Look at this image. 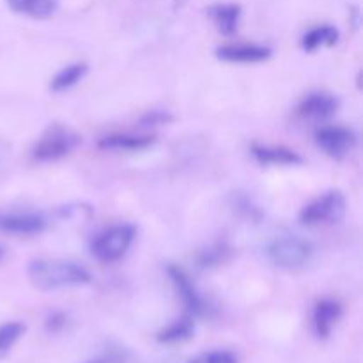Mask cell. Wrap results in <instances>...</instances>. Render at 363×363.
Instances as JSON below:
<instances>
[{
  "label": "cell",
  "instance_id": "16",
  "mask_svg": "<svg viewBox=\"0 0 363 363\" xmlns=\"http://www.w3.org/2000/svg\"><path fill=\"white\" fill-rule=\"evenodd\" d=\"M60 0H7V6L18 14H25L34 20H46L59 9Z\"/></svg>",
  "mask_w": 363,
  "mask_h": 363
},
{
  "label": "cell",
  "instance_id": "5",
  "mask_svg": "<svg viewBox=\"0 0 363 363\" xmlns=\"http://www.w3.org/2000/svg\"><path fill=\"white\" fill-rule=\"evenodd\" d=\"M314 248L300 236H279L266 247L269 262L282 269H300L311 262Z\"/></svg>",
  "mask_w": 363,
  "mask_h": 363
},
{
  "label": "cell",
  "instance_id": "1",
  "mask_svg": "<svg viewBox=\"0 0 363 363\" xmlns=\"http://www.w3.org/2000/svg\"><path fill=\"white\" fill-rule=\"evenodd\" d=\"M28 280L39 291H59L87 286L92 280L89 269L64 259H35L27 268Z\"/></svg>",
  "mask_w": 363,
  "mask_h": 363
},
{
  "label": "cell",
  "instance_id": "7",
  "mask_svg": "<svg viewBox=\"0 0 363 363\" xmlns=\"http://www.w3.org/2000/svg\"><path fill=\"white\" fill-rule=\"evenodd\" d=\"M167 273H169L170 282L176 287V293L179 294L181 301H183L186 314L191 315V318L204 315L208 312V305H206V300L199 293L197 287H195L191 277L183 268H179L176 264H169Z\"/></svg>",
  "mask_w": 363,
  "mask_h": 363
},
{
  "label": "cell",
  "instance_id": "18",
  "mask_svg": "<svg viewBox=\"0 0 363 363\" xmlns=\"http://www.w3.org/2000/svg\"><path fill=\"white\" fill-rule=\"evenodd\" d=\"M195 318L184 314L183 318L177 319V321L170 323L169 326H165L163 330H160L158 335H156V340L160 344H179L184 342V340L190 339L195 332Z\"/></svg>",
  "mask_w": 363,
  "mask_h": 363
},
{
  "label": "cell",
  "instance_id": "20",
  "mask_svg": "<svg viewBox=\"0 0 363 363\" xmlns=\"http://www.w3.org/2000/svg\"><path fill=\"white\" fill-rule=\"evenodd\" d=\"M229 254L230 248L225 243H215L199 254V266L201 268H215V266H220L222 262H225Z\"/></svg>",
  "mask_w": 363,
  "mask_h": 363
},
{
  "label": "cell",
  "instance_id": "3",
  "mask_svg": "<svg viewBox=\"0 0 363 363\" xmlns=\"http://www.w3.org/2000/svg\"><path fill=\"white\" fill-rule=\"evenodd\" d=\"M135 236H137V229L131 223H121V225L110 227V229L103 230L92 240V257L98 259L99 262H105V264L121 261L130 252Z\"/></svg>",
  "mask_w": 363,
  "mask_h": 363
},
{
  "label": "cell",
  "instance_id": "8",
  "mask_svg": "<svg viewBox=\"0 0 363 363\" xmlns=\"http://www.w3.org/2000/svg\"><path fill=\"white\" fill-rule=\"evenodd\" d=\"M216 59L230 64H259L272 57V48L254 43H236V45H222L215 50Z\"/></svg>",
  "mask_w": 363,
  "mask_h": 363
},
{
  "label": "cell",
  "instance_id": "2",
  "mask_svg": "<svg viewBox=\"0 0 363 363\" xmlns=\"http://www.w3.org/2000/svg\"><path fill=\"white\" fill-rule=\"evenodd\" d=\"M80 144L82 137L77 131L64 124H52L32 147V158L39 163L59 162L77 151Z\"/></svg>",
  "mask_w": 363,
  "mask_h": 363
},
{
  "label": "cell",
  "instance_id": "22",
  "mask_svg": "<svg viewBox=\"0 0 363 363\" xmlns=\"http://www.w3.org/2000/svg\"><path fill=\"white\" fill-rule=\"evenodd\" d=\"M172 121V116L169 112H163V110H151L145 116H142L140 119V126L147 128V126H162V124H169Z\"/></svg>",
  "mask_w": 363,
  "mask_h": 363
},
{
  "label": "cell",
  "instance_id": "21",
  "mask_svg": "<svg viewBox=\"0 0 363 363\" xmlns=\"http://www.w3.org/2000/svg\"><path fill=\"white\" fill-rule=\"evenodd\" d=\"M188 363H238V357L230 351L213 350L197 354L191 360H188Z\"/></svg>",
  "mask_w": 363,
  "mask_h": 363
},
{
  "label": "cell",
  "instance_id": "10",
  "mask_svg": "<svg viewBox=\"0 0 363 363\" xmlns=\"http://www.w3.org/2000/svg\"><path fill=\"white\" fill-rule=\"evenodd\" d=\"M342 318V305L332 298H323L315 303L312 312V328L319 340H326L333 332V326Z\"/></svg>",
  "mask_w": 363,
  "mask_h": 363
},
{
  "label": "cell",
  "instance_id": "11",
  "mask_svg": "<svg viewBox=\"0 0 363 363\" xmlns=\"http://www.w3.org/2000/svg\"><path fill=\"white\" fill-rule=\"evenodd\" d=\"M46 229V220L35 213H9L0 215V230L16 236H35Z\"/></svg>",
  "mask_w": 363,
  "mask_h": 363
},
{
  "label": "cell",
  "instance_id": "25",
  "mask_svg": "<svg viewBox=\"0 0 363 363\" xmlns=\"http://www.w3.org/2000/svg\"><path fill=\"white\" fill-rule=\"evenodd\" d=\"M2 254H4V250H2V247H0V257H2Z\"/></svg>",
  "mask_w": 363,
  "mask_h": 363
},
{
  "label": "cell",
  "instance_id": "17",
  "mask_svg": "<svg viewBox=\"0 0 363 363\" xmlns=\"http://www.w3.org/2000/svg\"><path fill=\"white\" fill-rule=\"evenodd\" d=\"M89 66L85 62H71L67 66H64L62 69H59L55 73V77L50 82V89L52 92H64L67 89L74 87L77 84H80L82 80L87 74Z\"/></svg>",
  "mask_w": 363,
  "mask_h": 363
},
{
  "label": "cell",
  "instance_id": "19",
  "mask_svg": "<svg viewBox=\"0 0 363 363\" xmlns=\"http://www.w3.org/2000/svg\"><path fill=\"white\" fill-rule=\"evenodd\" d=\"M27 332V326L20 321H7L0 325V360L6 358L14 347V344Z\"/></svg>",
  "mask_w": 363,
  "mask_h": 363
},
{
  "label": "cell",
  "instance_id": "4",
  "mask_svg": "<svg viewBox=\"0 0 363 363\" xmlns=\"http://www.w3.org/2000/svg\"><path fill=\"white\" fill-rule=\"evenodd\" d=\"M346 211L347 201L342 191L330 190L305 206L298 215V220L307 227L337 225L344 220Z\"/></svg>",
  "mask_w": 363,
  "mask_h": 363
},
{
  "label": "cell",
  "instance_id": "14",
  "mask_svg": "<svg viewBox=\"0 0 363 363\" xmlns=\"http://www.w3.org/2000/svg\"><path fill=\"white\" fill-rule=\"evenodd\" d=\"M209 18L222 35H234L241 20V7L238 4H215L208 9Z\"/></svg>",
  "mask_w": 363,
  "mask_h": 363
},
{
  "label": "cell",
  "instance_id": "23",
  "mask_svg": "<svg viewBox=\"0 0 363 363\" xmlns=\"http://www.w3.org/2000/svg\"><path fill=\"white\" fill-rule=\"evenodd\" d=\"M67 325V315L64 312H53L48 319H46V330L48 332H60V330L66 328Z\"/></svg>",
  "mask_w": 363,
  "mask_h": 363
},
{
  "label": "cell",
  "instance_id": "24",
  "mask_svg": "<svg viewBox=\"0 0 363 363\" xmlns=\"http://www.w3.org/2000/svg\"><path fill=\"white\" fill-rule=\"evenodd\" d=\"M84 363H108V360H105V358H96V360H89Z\"/></svg>",
  "mask_w": 363,
  "mask_h": 363
},
{
  "label": "cell",
  "instance_id": "9",
  "mask_svg": "<svg viewBox=\"0 0 363 363\" xmlns=\"http://www.w3.org/2000/svg\"><path fill=\"white\" fill-rule=\"evenodd\" d=\"M250 155L262 167H296L305 162L300 152L284 145L252 144Z\"/></svg>",
  "mask_w": 363,
  "mask_h": 363
},
{
  "label": "cell",
  "instance_id": "15",
  "mask_svg": "<svg viewBox=\"0 0 363 363\" xmlns=\"http://www.w3.org/2000/svg\"><path fill=\"white\" fill-rule=\"evenodd\" d=\"M339 39H340V32L337 30L335 27H332V25H318V27L305 32L300 45L301 48H303V52L314 53L321 48L335 46L337 43H339Z\"/></svg>",
  "mask_w": 363,
  "mask_h": 363
},
{
  "label": "cell",
  "instance_id": "13",
  "mask_svg": "<svg viewBox=\"0 0 363 363\" xmlns=\"http://www.w3.org/2000/svg\"><path fill=\"white\" fill-rule=\"evenodd\" d=\"M156 142L155 137L149 135H131V133H112L99 138L98 147L101 151H124V152H137L149 149Z\"/></svg>",
  "mask_w": 363,
  "mask_h": 363
},
{
  "label": "cell",
  "instance_id": "12",
  "mask_svg": "<svg viewBox=\"0 0 363 363\" xmlns=\"http://www.w3.org/2000/svg\"><path fill=\"white\" fill-rule=\"evenodd\" d=\"M339 110V99L328 92H311L298 105V116L303 119H328Z\"/></svg>",
  "mask_w": 363,
  "mask_h": 363
},
{
  "label": "cell",
  "instance_id": "6",
  "mask_svg": "<svg viewBox=\"0 0 363 363\" xmlns=\"http://www.w3.org/2000/svg\"><path fill=\"white\" fill-rule=\"evenodd\" d=\"M357 133L344 126H323L315 131V144L333 160H344L357 147Z\"/></svg>",
  "mask_w": 363,
  "mask_h": 363
}]
</instances>
